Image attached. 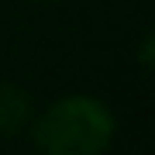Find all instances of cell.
<instances>
[{
	"mask_svg": "<svg viewBox=\"0 0 155 155\" xmlns=\"http://www.w3.org/2000/svg\"><path fill=\"white\" fill-rule=\"evenodd\" d=\"M28 131L41 155H104L117 134V121L100 97L66 93L35 114Z\"/></svg>",
	"mask_w": 155,
	"mask_h": 155,
	"instance_id": "cell-1",
	"label": "cell"
},
{
	"mask_svg": "<svg viewBox=\"0 0 155 155\" xmlns=\"http://www.w3.org/2000/svg\"><path fill=\"white\" fill-rule=\"evenodd\" d=\"M31 97L28 90H21L17 83H0V134L11 138L17 131H28L31 124Z\"/></svg>",
	"mask_w": 155,
	"mask_h": 155,
	"instance_id": "cell-2",
	"label": "cell"
},
{
	"mask_svg": "<svg viewBox=\"0 0 155 155\" xmlns=\"http://www.w3.org/2000/svg\"><path fill=\"white\" fill-rule=\"evenodd\" d=\"M152 48H155V45H152V35H145V38H141V69L152 66Z\"/></svg>",
	"mask_w": 155,
	"mask_h": 155,
	"instance_id": "cell-3",
	"label": "cell"
}]
</instances>
